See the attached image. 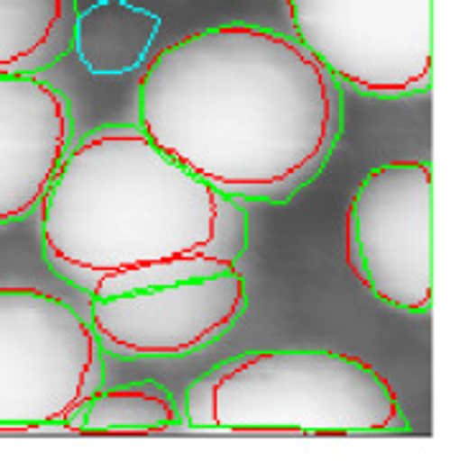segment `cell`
I'll return each instance as SVG.
<instances>
[{
  "label": "cell",
  "instance_id": "obj_5",
  "mask_svg": "<svg viewBox=\"0 0 459 461\" xmlns=\"http://www.w3.org/2000/svg\"><path fill=\"white\" fill-rule=\"evenodd\" d=\"M294 36L342 90L403 100L434 85V0H286Z\"/></svg>",
  "mask_w": 459,
  "mask_h": 461
},
{
  "label": "cell",
  "instance_id": "obj_2",
  "mask_svg": "<svg viewBox=\"0 0 459 461\" xmlns=\"http://www.w3.org/2000/svg\"><path fill=\"white\" fill-rule=\"evenodd\" d=\"M39 209L46 266L89 296L215 276L248 250L245 207L131 122L72 146Z\"/></svg>",
  "mask_w": 459,
  "mask_h": 461
},
{
  "label": "cell",
  "instance_id": "obj_1",
  "mask_svg": "<svg viewBox=\"0 0 459 461\" xmlns=\"http://www.w3.org/2000/svg\"><path fill=\"white\" fill-rule=\"evenodd\" d=\"M344 120L340 82L297 36L227 23L163 46L138 79V128L237 202L283 204L319 179Z\"/></svg>",
  "mask_w": 459,
  "mask_h": 461
},
{
  "label": "cell",
  "instance_id": "obj_8",
  "mask_svg": "<svg viewBox=\"0 0 459 461\" xmlns=\"http://www.w3.org/2000/svg\"><path fill=\"white\" fill-rule=\"evenodd\" d=\"M75 140L69 97L36 75L0 77V224L39 212Z\"/></svg>",
  "mask_w": 459,
  "mask_h": 461
},
{
  "label": "cell",
  "instance_id": "obj_6",
  "mask_svg": "<svg viewBox=\"0 0 459 461\" xmlns=\"http://www.w3.org/2000/svg\"><path fill=\"white\" fill-rule=\"evenodd\" d=\"M347 255L378 301L406 313L434 303V171L429 161L372 168L350 199Z\"/></svg>",
  "mask_w": 459,
  "mask_h": 461
},
{
  "label": "cell",
  "instance_id": "obj_7",
  "mask_svg": "<svg viewBox=\"0 0 459 461\" xmlns=\"http://www.w3.org/2000/svg\"><path fill=\"white\" fill-rule=\"evenodd\" d=\"M248 303L237 268L202 278L89 296V327L105 357H187L223 339Z\"/></svg>",
  "mask_w": 459,
  "mask_h": 461
},
{
  "label": "cell",
  "instance_id": "obj_11",
  "mask_svg": "<svg viewBox=\"0 0 459 461\" xmlns=\"http://www.w3.org/2000/svg\"><path fill=\"white\" fill-rule=\"evenodd\" d=\"M159 21L123 0H103L87 14H77L75 44L82 59L97 72H115L133 67L153 39Z\"/></svg>",
  "mask_w": 459,
  "mask_h": 461
},
{
  "label": "cell",
  "instance_id": "obj_4",
  "mask_svg": "<svg viewBox=\"0 0 459 461\" xmlns=\"http://www.w3.org/2000/svg\"><path fill=\"white\" fill-rule=\"evenodd\" d=\"M105 385V352L75 306L0 285V431L64 429Z\"/></svg>",
  "mask_w": 459,
  "mask_h": 461
},
{
  "label": "cell",
  "instance_id": "obj_10",
  "mask_svg": "<svg viewBox=\"0 0 459 461\" xmlns=\"http://www.w3.org/2000/svg\"><path fill=\"white\" fill-rule=\"evenodd\" d=\"M181 413L163 385L100 387L64 426L72 433H159L177 429Z\"/></svg>",
  "mask_w": 459,
  "mask_h": 461
},
{
  "label": "cell",
  "instance_id": "obj_3",
  "mask_svg": "<svg viewBox=\"0 0 459 461\" xmlns=\"http://www.w3.org/2000/svg\"><path fill=\"white\" fill-rule=\"evenodd\" d=\"M194 431L375 436L406 433L396 390L372 365L329 349L243 352L187 387Z\"/></svg>",
  "mask_w": 459,
  "mask_h": 461
},
{
  "label": "cell",
  "instance_id": "obj_9",
  "mask_svg": "<svg viewBox=\"0 0 459 461\" xmlns=\"http://www.w3.org/2000/svg\"><path fill=\"white\" fill-rule=\"evenodd\" d=\"M77 0H0V77L39 75L75 46Z\"/></svg>",
  "mask_w": 459,
  "mask_h": 461
}]
</instances>
